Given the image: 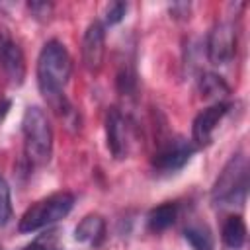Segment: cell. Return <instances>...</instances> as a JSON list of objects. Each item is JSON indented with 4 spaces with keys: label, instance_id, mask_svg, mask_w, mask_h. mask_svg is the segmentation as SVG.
<instances>
[{
    "label": "cell",
    "instance_id": "5bb4252c",
    "mask_svg": "<svg viewBox=\"0 0 250 250\" xmlns=\"http://www.w3.org/2000/svg\"><path fill=\"white\" fill-rule=\"evenodd\" d=\"M199 92H201L203 98L215 100V104H217V102H223V98H225L230 90H229L227 82H225L221 76H217V74H213V72H205V74L201 76V80H199Z\"/></svg>",
    "mask_w": 250,
    "mask_h": 250
},
{
    "label": "cell",
    "instance_id": "7402d4cb",
    "mask_svg": "<svg viewBox=\"0 0 250 250\" xmlns=\"http://www.w3.org/2000/svg\"><path fill=\"white\" fill-rule=\"evenodd\" d=\"M0 250H2V248H0Z\"/></svg>",
    "mask_w": 250,
    "mask_h": 250
},
{
    "label": "cell",
    "instance_id": "ac0fdd59",
    "mask_svg": "<svg viewBox=\"0 0 250 250\" xmlns=\"http://www.w3.org/2000/svg\"><path fill=\"white\" fill-rule=\"evenodd\" d=\"M27 8H29L31 16H33L37 21H49L51 16H53V4H51V2L33 0V2H27Z\"/></svg>",
    "mask_w": 250,
    "mask_h": 250
},
{
    "label": "cell",
    "instance_id": "6da1fadb",
    "mask_svg": "<svg viewBox=\"0 0 250 250\" xmlns=\"http://www.w3.org/2000/svg\"><path fill=\"white\" fill-rule=\"evenodd\" d=\"M72 72V59L59 39H51L43 45L37 59V86L45 102L59 115L68 117L74 113L72 105L64 96V86L68 84Z\"/></svg>",
    "mask_w": 250,
    "mask_h": 250
},
{
    "label": "cell",
    "instance_id": "277c9868",
    "mask_svg": "<svg viewBox=\"0 0 250 250\" xmlns=\"http://www.w3.org/2000/svg\"><path fill=\"white\" fill-rule=\"evenodd\" d=\"M74 207V195L68 191L51 193L39 201H35L27 211L21 215L18 230L20 232H33L43 227H49L61 219H64L70 209Z\"/></svg>",
    "mask_w": 250,
    "mask_h": 250
},
{
    "label": "cell",
    "instance_id": "9c48e42d",
    "mask_svg": "<svg viewBox=\"0 0 250 250\" xmlns=\"http://www.w3.org/2000/svg\"><path fill=\"white\" fill-rule=\"evenodd\" d=\"M104 53H105V27L102 21L94 20L82 37V61L84 66L90 72H98L104 62Z\"/></svg>",
    "mask_w": 250,
    "mask_h": 250
},
{
    "label": "cell",
    "instance_id": "3957f363",
    "mask_svg": "<svg viewBox=\"0 0 250 250\" xmlns=\"http://www.w3.org/2000/svg\"><path fill=\"white\" fill-rule=\"evenodd\" d=\"M248 193V162L242 152L234 154L219 174L213 189L211 199L215 205L230 207V205H242Z\"/></svg>",
    "mask_w": 250,
    "mask_h": 250
},
{
    "label": "cell",
    "instance_id": "e0dca14e",
    "mask_svg": "<svg viewBox=\"0 0 250 250\" xmlns=\"http://www.w3.org/2000/svg\"><path fill=\"white\" fill-rule=\"evenodd\" d=\"M12 219V201H10V186L6 178L0 174V227L8 225Z\"/></svg>",
    "mask_w": 250,
    "mask_h": 250
},
{
    "label": "cell",
    "instance_id": "7a4b0ae2",
    "mask_svg": "<svg viewBox=\"0 0 250 250\" xmlns=\"http://www.w3.org/2000/svg\"><path fill=\"white\" fill-rule=\"evenodd\" d=\"M21 133H23V152L31 166H45L53 154V127L47 119V113L29 105L21 117Z\"/></svg>",
    "mask_w": 250,
    "mask_h": 250
},
{
    "label": "cell",
    "instance_id": "52a82bcc",
    "mask_svg": "<svg viewBox=\"0 0 250 250\" xmlns=\"http://www.w3.org/2000/svg\"><path fill=\"white\" fill-rule=\"evenodd\" d=\"M229 104L225 102H217L205 109H201L191 125V143L195 145V148H203L207 145H211L213 141V133L217 129V125L221 123V119L227 115L229 111Z\"/></svg>",
    "mask_w": 250,
    "mask_h": 250
},
{
    "label": "cell",
    "instance_id": "9a60e30c",
    "mask_svg": "<svg viewBox=\"0 0 250 250\" xmlns=\"http://www.w3.org/2000/svg\"><path fill=\"white\" fill-rule=\"evenodd\" d=\"M184 238L189 242L193 250H215L213 236L203 225H189L184 229Z\"/></svg>",
    "mask_w": 250,
    "mask_h": 250
},
{
    "label": "cell",
    "instance_id": "7c38bea8",
    "mask_svg": "<svg viewBox=\"0 0 250 250\" xmlns=\"http://www.w3.org/2000/svg\"><path fill=\"white\" fill-rule=\"evenodd\" d=\"M223 246L227 250H240L246 242V223L240 215H230L223 225Z\"/></svg>",
    "mask_w": 250,
    "mask_h": 250
},
{
    "label": "cell",
    "instance_id": "8992f818",
    "mask_svg": "<svg viewBox=\"0 0 250 250\" xmlns=\"http://www.w3.org/2000/svg\"><path fill=\"white\" fill-rule=\"evenodd\" d=\"M236 53V31L230 21H217L207 35V57L211 64L223 66Z\"/></svg>",
    "mask_w": 250,
    "mask_h": 250
},
{
    "label": "cell",
    "instance_id": "ffe728a7",
    "mask_svg": "<svg viewBox=\"0 0 250 250\" xmlns=\"http://www.w3.org/2000/svg\"><path fill=\"white\" fill-rule=\"evenodd\" d=\"M8 109H10V102H8V100H0V121L6 117Z\"/></svg>",
    "mask_w": 250,
    "mask_h": 250
},
{
    "label": "cell",
    "instance_id": "5b68a950",
    "mask_svg": "<svg viewBox=\"0 0 250 250\" xmlns=\"http://www.w3.org/2000/svg\"><path fill=\"white\" fill-rule=\"evenodd\" d=\"M195 145L191 143V139L186 137H172L166 143L160 145V148L154 152L152 156V168L158 174H174L178 170H182L193 156L195 152Z\"/></svg>",
    "mask_w": 250,
    "mask_h": 250
},
{
    "label": "cell",
    "instance_id": "d6986e66",
    "mask_svg": "<svg viewBox=\"0 0 250 250\" xmlns=\"http://www.w3.org/2000/svg\"><path fill=\"white\" fill-rule=\"evenodd\" d=\"M125 12H127V4H125V2H111V4L107 6V10H105V23H107V25L119 23V21L123 20Z\"/></svg>",
    "mask_w": 250,
    "mask_h": 250
},
{
    "label": "cell",
    "instance_id": "ba28073f",
    "mask_svg": "<svg viewBox=\"0 0 250 250\" xmlns=\"http://www.w3.org/2000/svg\"><path fill=\"white\" fill-rule=\"evenodd\" d=\"M0 66L6 74V78L14 86H20L23 82V78H25L23 51L6 31H0Z\"/></svg>",
    "mask_w": 250,
    "mask_h": 250
},
{
    "label": "cell",
    "instance_id": "30bf717a",
    "mask_svg": "<svg viewBox=\"0 0 250 250\" xmlns=\"http://www.w3.org/2000/svg\"><path fill=\"white\" fill-rule=\"evenodd\" d=\"M105 141L113 158L123 160L129 152V137H127V121L117 107H109L105 113Z\"/></svg>",
    "mask_w": 250,
    "mask_h": 250
},
{
    "label": "cell",
    "instance_id": "4fadbf2b",
    "mask_svg": "<svg viewBox=\"0 0 250 250\" xmlns=\"http://www.w3.org/2000/svg\"><path fill=\"white\" fill-rule=\"evenodd\" d=\"M178 219V205L176 203H162L154 209H150L146 221H148V229L152 232H162L166 229H170Z\"/></svg>",
    "mask_w": 250,
    "mask_h": 250
},
{
    "label": "cell",
    "instance_id": "44dd1931",
    "mask_svg": "<svg viewBox=\"0 0 250 250\" xmlns=\"http://www.w3.org/2000/svg\"><path fill=\"white\" fill-rule=\"evenodd\" d=\"M21 250H47V248H43L39 242H33V244H27V246L21 248Z\"/></svg>",
    "mask_w": 250,
    "mask_h": 250
},
{
    "label": "cell",
    "instance_id": "8fae6325",
    "mask_svg": "<svg viewBox=\"0 0 250 250\" xmlns=\"http://www.w3.org/2000/svg\"><path fill=\"white\" fill-rule=\"evenodd\" d=\"M104 232H105V221L102 215L92 213L86 215L74 229V238L78 242L90 244V246H98L104 240Z\"/></svg>",
    "mask_w": 250,
    "mask_h": 250
},
{
    "label": "cell",
    "instance_id": "2e32d148",
    "mask_svg": "<svg viewBox=\"0 0 250 250\" xmlns=\"http://www.w3.org/2000/svg\"><path fill=\"white\" fill-rule=\"evenodd\" d=\"M117 90L123 96H133L137 90V72L133 66H123L117 74Z\"/></svg>",
    "mask_w": 250,
    "mask_h": 250
}]
</instances>
